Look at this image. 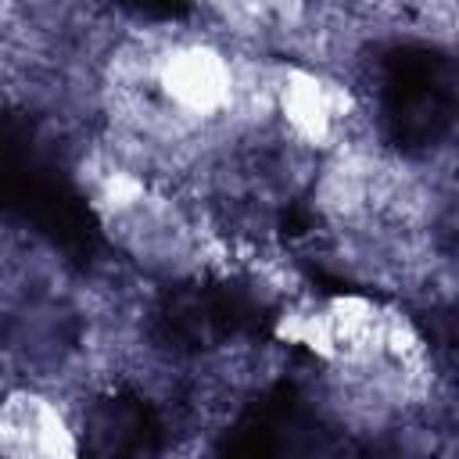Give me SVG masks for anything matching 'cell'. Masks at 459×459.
Returning a JSON list of instances; mask_svg holds the SVG:
<instances>
[{
    "instance_id": "cell-2",
    "label": "cell",
    "mask_w": 459,
    "mask_h": 459,
    "mask_svg": "<svg viewBox=\"0 0 459 459\" xmlns=\"http://www.w3.org/2000/svg\"><path fill=\"white\" fill-rule=\"evenodd\" d=\"M269 305L244 283H201L165 294L158 305V337L172 348H215L230 337H255L269 323Z\"/></svg>"
},
{
    "instance_id": "cell-3",
    "label": "cell",
    "mask_w": 459,
    "mask_h": 459,
    "mask_svg": "<svg viewBox=\"0 0 459 459\" xmlns=\"http://www.w3.org/2000/svg\"><path fill=\"white\" fill-rule=\"evenodd\" d=\"M161 437L158 412L126 391L104 394L90 405L82 427V459H140Z\"/></svg>"
},
{
    "instance_id": "cell-1",
    "label": "cell",
    "mask_w": 459,
    "mask_h": 459,
    "mask_svg": "<svg viewBox=\"0 0 459 459\" xmlns=\"http://www.w3.org/2000/svg\"><path fill=\"white\" fill-rule=\"evenodd\" d=\"M380 115L391 143L402 151L437 147L455 115L452 61L423 43H402L380 61Z\"/></svg>"
}]
</instances>
